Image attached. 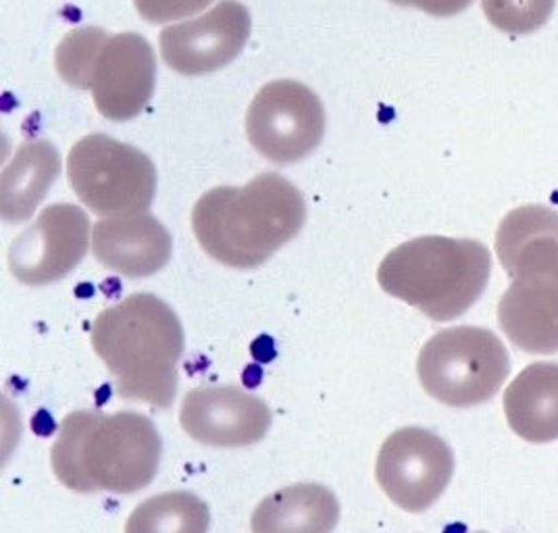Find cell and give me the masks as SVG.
I'll use <instances>...</instances> for the list:
<instances>
[{
	"label": "cell",
	"mask_w": 558,
	"mask_h": 533,
	"mask_svg": "<svg viewBox=\"0 0 558 533\" xmlns=\"http://www.w3.org/2000/svg\"><path fill=\"white\" fill-rule=\"evenodd\" d=\"M557 0H482V9L496 29L523 36L548 24Z\"/></svg>",
	"instance_id": "cell-19"
},
{
	"label": "cell",
	"mask_w": 558,
	"mask_h": 533,
	"mask_svg": "<svg viewBox=\"0 0 558 533\" xmlns=\"http://www.w3.org/2000/svg\"><path fill=\"white\" fill-rule=\"evenodd\" d=\"M59 75L80 90L93 93L98 113L130 121L150 102L157 84L155 50L144 36L107 34L100 27H77L54 52Z\"/></svg>",
	"instance_id": "cell-6"
},
{
	"label": "cell",
	"mask_w": 558,
	"mask_h": 533,
	"mask_svg": "<svg viewBox=\"0 0 558 533\" xmlns=\"http://www.w3.org/2000/svg\"><path fill=\"white\" fill-rule=\"evenodd\" d=\"M203 2H207V4H210V2H213V0H203Z\"/></svg>",
	"instance_id": "cell-21"
},
{
	"label": "cell",
	"mask_w": 558,
	"mask_h": 533,
	"mask_svg": "<svg viewBox=\"0 0 558 533\" xmlns=\"http://www.w3.org/2000/svg\"><path fill=\"white\" fill-rule=\"evenodd\" d=\"M68 178L75 196L98 217L146 213L157 192L153 161L125 142L90 134L68 157Z\"/></svg>",
	"instance_id": "cell-8"
},
{
	"label": "cell",
	"mask_w": 558,
	"mask_h": 533,
	"mask_svg": "<svg viewBox=\"0 0 558 533\" xmlns=\"http://www.w3.org/2000/svg\"><path fill=\"white\" fill-rule=\"evenodd\" d=\"M512 432L532 444L558 440V363H532L505 392Z\"/></svg>",
	"instance_id": "cell-16"
},
{
	"label": "cell",
	"mask_w": 558,
	"mask_h": 533,
	"mask_svg": "<svg viewBox=\"0 0 558 533\" xmlns=\"http://www.w3.org/2000/svg\"><path fill=\"white\" fill-rule=\"evenodd\" d=\"M340 502L322 484H294L269 494L251 517L253 533H331Z\"/></svg>",
	"instance_id": "cell-15"
},
{
	"label": "cell",
	"mask_w": 558,
	"mask_h": 533,
	"mask_svg": "<svg viewBox=\"0 0 558 533\" xmlns=\"http://www.w3.org/2000/svg\"><path fill=\"white\" fill-rule=\"evenodd\" d=\"M496 255L511 276L498 302V325L527 354L558 352V213L521 207L502 219Z\"/></svg>",
	"instance_id": "cell-1"
},
{
	"label": "cell",
	"mask_w": 558,
	"mask_h": 533,
	"mask_svg": "<svg viewBox=\"0 0 558 533\" xmlns=\"http://www.w3.org/2000/svg\"><path fill=\"white\" fill-rule=\"evenodd\" d=\"M246 134L267 161H303L326 136V109L308 86L278 80L263 86L253 98L246 113Z\"/></svg>",
	"instance_id": "cell-9"
},
{
	"label": "cell",
	"mask_w": 558,
	"mask_h": 533,
	"mask_svg": "<svg viewBox=\"0 0 558 533\" xmlns=\"http://www.w3.org/2000/svg\"><path fill=\"white\" fill-rule=\"evenodd\" d=\"M477 533H486V532H477Z\"/></svg>",
	"instance_id": "cell-22"
},
{
	"label": "cell",
	"mask_w": 558,
	"mask_h": 533,
	"mask_svg": "<svg viewBox=\"0 0 558 533\" xmlns=\"http://www.w3.org/2000/svg\"><path fill=\"white\" fill-rule=\"evenodd\" d=\"M61 173V155L48 140L24 142L2 171L0 209L7 223H24Z\"/></svg>",
	"instance_id": "cell-17"
},
{
	"label": "cell",
	"mask_w": 558,
	"mask_h": 533,
	"mask_svg": "<svg viewBox=\"0 0 558 533\" xmlns=\"http://www.w3.org/2000/svg\"><path fill=\"white\" fill-rule=\"evenodd\" d=\"M180 423L192 440L215 448H244L263 440L271 411L258 396L238 386H205L182 400Z\"/></svg>",
	"instance_id": "cell-13"
},
{
	"label": "cell",
	"mask_w": 558,
	"mask_h": 533,
	"mask_svg": "<svg viewBox=\"0 0 558 533\" xmlns=\"http://www.w3.org/2000/svg\"><path fill=\"white\" fill-rule=\"evenodd\" d=\"M304 221L303 194L278 173H260L242 187H213L192 210L201 249L233 269L263 265L301 233Z\"/></svg>",
	"instance_id": "cell-2"
},
{
	"label": "cell",
	"mask_w": 558,
	"mask_h": 533,
	"mask_svg": "<svg viewBox=\"0 0 558 533\" xmlns=\"http://www.w3.org/2000/svg\"><path fill=\"white\" fill-rule=\"evenodd\" d=\"M93 244L88 215L75 205H50L9 246V269L25 286H47L70 276Z\"/></svg>",
	"instance_id": "cell-11"
},
{
	"label": "cell",
	"mask_w": 558,
	"mask_h": 533,
	"mask_svg": "<svg viewBox=\"0 0 558 533\" xmlns=\"http://www.w3.org/2000/svg\"><path fill=\"white\" fill-rule=\"evenodd\" d=\"M398 7H413L434 17H452L463 13L473 0H390Z\"/></svg>",
	"instance_id": "cell-20"
},
{
	"label": "cell",
	"mask_w": 558,
	"mask_h": 533,
	"mask_svg": "<svg viewBox=\"0 0 558 533\" xmlns=\"http://www.w3.org/2000/svg\"><path fill=\"white\" fill-rule=\"evenodd\" d=\"M509 373V350L486 327H448L429 338L418 352L417 375L423 390L454 409L488 402L500 392Z\"/></svg>",
	"instance_id": "cell-7"
},
{
	"label": "cell",
	"mask_w": 558,
	"mask_h": 533,
	"mask_svg": "<svg viewBox=\"0 0 558 533\" xmlns=\"http://www.w3.org/2000/svg\"><path fill=\"white\" fill-rule=\"evenodd\" d=\"M253 29L248 9L221 0L209 13L167 25L159 36L165 65L182 75H207L230 65L246 47Z\"/></svg>",
	"instance_id": "cell-12"
},
{
	"label": "cell",
	"mask_w": 558,
	"mask_h": 533,
	"mask_svg": "<svg viewBox=\"0 0 558 533\" xmlns=\"http://www.w3.org/2000/svg\"><path fill=\"white\" fill-rule=\"evenodd\" d=\"M161 452V436L146 415L75 411L59 425L50 464L73 492L134 494L155 480Z\"/></svg>",
	"instance_id": "cell-4"
},
{
	"label": "cell",
	"mask_w": 558,
	"mask_h": 533,
	"mask_svg": "<svg viewBox=\"0 0 558 533\" xmlns=\"http://www.w3.org/2000/svg\"><path fill=\"white\" fill-rule=\"evenodd\" d=\"M94 352L116 379V392L155 409H169L178 392L184 327L155 294H132L105 308L90 334Z\"/></svg>",
	"instance_id": "cell-3"
},
{
	"label": "cell",
	"mask_w": 558,
	"mask_h": 533,
	"mask_svg": "<svg viewBox=\"0 0 558 533\" xmlns=\"http://www.w3.org/2000/svg\"><path fill=\"white\" fill-rule=\"evenodd\" d=\"M210 512L196 494L175 489L144 500L132 510L125 533H207Z\"/></svg>",
	"instance_id": "cell-18"
},
{
	"label": "cell",
	"mask_w": 558,
	"mask_h": 533,
	"mask_svg": "<svg viewBox=\"0 0 558 533\" xmlns=\"http://www.w3.org/2000/svg\"><path fill=\"white\" fill-rule=\"evenodd\" d=\"M454 473L450 446L423 427H402L379 448L375 477L398 509L423 512L432 509Z\"/></svg>",
	"instance_id": "cell-10"
},
{
	"label": "cell",
	"mask_w": 558,
	"mask_h": 533,
	"mask_svg": "<svg viewBox=\"0 0 558 533\" xmlns=\"http://www.w3.org/2000/svg\"><path fill=\"white\" fill-rule=\"evenodd\" d=\"M171 251V235L148 213L107 217L94 223V256L102 267L119 276L150 278L169 263Z\"/></svg>",
	"instance_id": "cell-14"
},
{
	"label": "cell",
	"mask_w": 558,
	"mask_h": 533,
	"mask_svg": "<svg viewBox=\"0 0 558 533\" xmlns=\"http://www.w3.org/2000/svg\"><path fill=\"white\" fill-rule=\"evenodd\" d=\"M492 255L477 240L421 235L396 246L377 269L381 290L432 322H452L482 299Z\"/></svg>",
	"instance_id": "cell-5"
}]
</instances>
